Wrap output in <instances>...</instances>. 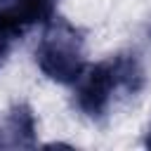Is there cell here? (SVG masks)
<instances>
[{
    "instance_id": "1",
    "label": "cell",
    "mask_w": 151,
    "mask_h": 151,
    "mask_svg": "<svg viewBox=\"0 0 151 151\" xmlns=\"http://www.w3.org/2000/svg\"><path fill=\"white\" fill-rule=\"evenodd\" d=\"M144 68L134 54H116L94 66H85L76 80V104L87 118H101L116 90L130 94L144 87Z\"/></svg>"
},
{
    "instance_id": "2",
    "label": "cell",
    "mask_w": 151,
    "mask_h": 151,
    "mask_svg": "<svg viewBox=\"0 0 151 151\" xmlns=\"http://www.w3.org/2000/svg\"><path fill=\"white\" fill-rule=\"evenodd\" d=\"M38 68L54 83L73 85L85 71V38L83 31L66 19L52 17L35 50Z\"/></svg>"
},
{
    "instance_id": "3",
    "label": "cell",
    "mask_w": 151,
    "mask_h": 151,
    "mask_svg": "<svg viewBox=\"0 0 151 151\" xmlns=\"http://www.w3.org/2000/svg\"><path fill=\"white\" fill-rule=\"evenodd\" d=\"M59 0H0V24L17 38L35 26L47 24L57 12Z\"/></svg>"
},
{
    "instance_id": "4",
    "label": "cell",
    "mask_w": 151,
    "mask_h": 151,
    "mask_svg": "<svg viewBox=\"0 0 151 151\" xmlns=\"http://www.w3.org/2000/svg\"><path fill=\"white\" fill-rule=\"evenodd\" d=\"M35 116L28 104H14L2 123V134L0 146H19V149H33L35 146Z\"/></svg>"
},
{
    "instance_id": "5",
    "label": "cell",
    "mask_w": 151,
    "mask_h": 151,
    "mask_svg": "<svg viewBox=\"0 0 151 151\" xmlns=\"http://www.w3.org/2000/svg\"><path fill=\"white\" fill-rule=\"evenodd\" d=\"M14 38H17V35L0 24V66H2V61H5V57H7V52H9V47H12V40H14Z\"/></svg>"
},
{
    "instance_id": "6",
    "label": "cell",
    "mask_w": 151,
    "mask_h": 151,
    "mask_svg": "<svg viewBox=\"0 0 151 151\" xmlns=\"http://www.w3.org/2000/svg\"><path fill=\"white\" fill-rule=\"evenodd\" d=\"M144 144L151 149V125H149V132H146V139H144Z\"/></svg>"
}]
</instances>
